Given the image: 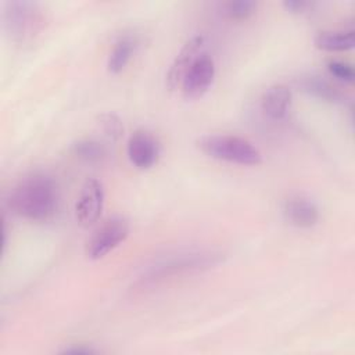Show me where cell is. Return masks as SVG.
Listing matches in <instances>:
<instances>
[{"label": "cell", "instance_id": "18", "mask_svg": "<svg viewBox=\"0 0 355 355\" xmlns=\"http://www.w3.org/2000/svg\"><path fill=\"white\" fill-rule=\"evenodd\" d=\"M315 6H316V3L308 1V0H286V1H283L284 10L290 14H297V15L306 14V12L312 11Z\"/></svg>", "mask_w": 355, "mask_h": 355}, {"label": "cell", "instance_id": "14", "mask_svg": "<svg viewBox=\"0 0 355 355\" xmlns=\"http://www.w3.org/2000/svg\"><path fill=\"white\" fill-rule=\"evenodd\" d=\"M71 151L76 158L89 164L101 162L108 154L107 147L101 141L89 137L75 141L71 147Z\"/></svg>", "mask_w": 355, "mask_h": 355}, {"label": "cell", "instance_id": "6", "mask_svg": "<svg viewBox=\"0 0 355 355\" xmlns=\"http://www.w3.org/2000/svg\"><path fill=\"white\" fill-rule=\"evenodd\" d=\"M105 201V191L103 183L96 179H87L78 196L75 204V216L82 227L93 226L101 216Z\"/></svg>", "mask_w": 355, "mask_h": 355}, {"label": "cell", "instance_id": "9", "mask_svg": "<svg viewBox=\"0 0 355 355\" xmlns=\"http://www.w3.org/2000/svg\"><path fill=\"white\" fill-rule=\"evenodd\" d=\"M283 215L286 220L301 229H309L319 222V207L308 196L293 194L284 200Z\"/></svg>", "mask_w": 355, "mask_h": 355}, {"label": "cell", "instance_id": "15", "mask_svg": "<svg viewBox=\"0 0 355 355\" xmlns=\"http://www.w3.org/2000/svg\"><path fill=\"white\" fill-rule=\"evenodd\" d=\"M258 3L252 0H232L220 4L223 15L233 21H243L252 17L257 12Z\"/></svg>", "mask_w": 355, "mask_h": 355}, {"label": "cell", "instance_id": "8", "mask_svg": "<svg viewBox=\"0 0 355 355\" xmlns=\"http://www.w3.org/2000/svg\"><path fill=\"white\" fill-rule=\"evenodd\" d=\"M205 51V39L201 35L191 36L179 50L175 60L172 61L168 73H166V85L171 90L179 89L182 79L196 58Z\"/></svg>", "mask_w": 355, "mask_h": 355}, {"label": "cell", "instance_id": "3", "mask_svg": "<svg viewBox=\"0 0 355 355\" xmlns=\"http://www.w3.org/2000/svg\"><path fill=\"white\" fill-rule=\"evenodd\" d=\"M197 147L205 155L229 164L254 166L262 162L259 148L250 140L234 135H207L197 140Z\"/></svg>", "mask_w": 355, "mask_h": 355}, {"label": "cell", "instance_id": "10", "mask_svg": "<svg viewBox=\"0 0 355 355\" xmlns=\"http://www.w3.org/2000/svg\"><path fill=\"white\" fill-rule=\"evenodd\" d=\"M297 86L308 96L330 104L347 105L351 103L349 97L344 93V90H341L333 82L318 73H306L300 76L297 79Z\"/></svg>", "mask_w": 355, "mask_h": 355}, {"label": "cell", "instance_id": "13", "mask_svg": "<svg viewBox=\"0 0 355 355\" xmlns=\"http://www.w3.org/2000/svg\"><path fill=\"white\" fill-rule=\"evenodd\" d=\"M313 44L323 51H347L355 46V33L352 29L320 31L315 35Z\"/></svg>", "mask_w": 355, "mask_h": 355}, {"label": "cell", "instance_id": "1", "mask_svg": "<svg viewBox=\"0 0 355 355\" xmlns=\"http://www.w3.org/2000/svg\"><path fill=\"white\" fill-rule=\"evenodd\" d=\"M10 209L31 222L51 220L60 207V190L55 180L43 172L22 178L8 197Z\"/></svg>", "mask_w": 355, "mask_h": 355}, {"label": "cell", "instance_id": "11", "mask_svg": "<svg viewBox=\"0 0 355 355\" xmlns=\"http://www.w3.org/2000/svg\"><path fill=\"white\" fill-rule=\"evenodd\" d=\"M293 93L288 86L277 83L268 87L261 97V108L270 119L280 121L290 111Z\"/></svg>", "mask_w": 355, "mask_h": 355}, {"label": "cell", "instance_id": "17", "mask_svg": "<svg viewBox=\"0 0 355 355\" xmlns=\"http://www.w3.org/2000/svg\"><path fill=\"white\" fill-rule=\"evenodd\" d=\"M326 69L331 78L341 83H352L355 80V71L349 62L341 60H329Z\"/></svg>", "mask_w": 355, "mask_h": 355}, {"label": "cell", "instance_id": "16", "mask_svg": "<svg viewBox=\"0 0 355 355\" xmlns=\"http://www.w3.org/2000/svg\"><path fill=\"white\" fill-rule=\"evenodd\" d=\"M97 125L101 133L111 141H116L123 136V123L121 118L114 112H105L97 116Z\"/></svg>", "mask_w": 355, "mask_h": 355}, {"label": "cell", "instance_id": "2", "mask_svg": "<svg viewBox=\"0 0 355 355\" xmlns=\"http://www.w3.org/2000/svg\"><path fill=\"white\" fill-rule=\"evenodd\" d=\"M1 21L6 35L14 43L22 44L31 42L43 29L46 15L36 1L12 0L3 4Z\"/></svg>", "mask_w": 355, "mask_h": 355}, {"label": "cell", "instance_id": "19", "mask_svg": "<svg viewBox=\"0 0 355 355\" xmlns=\"http://www.w3.org/2000/svg\"><path fill=\"white\" fill-rule=\"evenodd\" d=\"M96 349L92 347H87L85 344H79V345H71L65 349L61 351V354H72V355H89V354H94Z\"/></svg>", "mask_w": 355, "mask_h": 355}, {"label": "cell", "instance_id": "5", "mask_svg": "<svg viewBox=\"0 0 355 355\" xmlns=\"http://www.w3.org/2000/svg\"><path fill=\"white\" fill-rule=\"evenodd\" d=\"M215 73V61L212 55L205 50L196 58L182 79L179 89L183 97L186 100H196L202 97L212 86Z\"/></svg>", "mask_w": 355, "mask_h": 355}, {"label": "cell", "instance_id": "12", "mask_svg": "<svg viewBox=\"0 0 355 355\" xmlns=\"http://www.w3.org/2000/svg\"><path fill=\"white\" fill-rule=\"evenodd\" d=\"M139 47V39L136 35L125 33L116 39L114 43L108 60H107V68L111 73H121L132 57L135 55L136 50Z\"/></svg>", "mask_w": 355, "mask_h": 355}, {"label": "cell", "instance_id": "4", "mask_svg": "<svg viewBox=\"0 0 355 355\" xmlns=\"http://www.w3.org/2000/svg\"><path fill=\"white\" fill-rule=\"evenodd\" d=\"M129 222L122 216H112L103 222L86 244V257L92 261L104 258L129 236Z\"/></svg>", "mask_w": 355, "mask_h": 355}, {"label": "cell", "instance_id": "7", "mask_svg": "<svg viewBox=\"0 0 355 355\" xmlns=\"http://www.w3.org/2000/svg\"><path fill=\"white\" fill-rule=\"evenodd\" d=\"M126 150L133 166L144 171L153 168L158 162L161 155V143L153 132L139 129L130 135Z\"/></svg>", "mask_w": 355, "mask_h": 355}]
</instances>
